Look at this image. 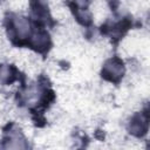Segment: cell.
<instances>
[{
    "mask_svg": "<svg viewBox=\"0 0 150 150\" xmlns=\"http://www.w3.org/2000/svg\"><path fill=\"white\" fill-rule=\"evenodd\" d=\"M123 75H124V64L122 60H120L118 57H112L104 63L102 69L103 79L117 83L123 77Z\"/></svg>",
    "mask_w": 150,
    "mask_h": 150,
    "instance_id": "6da1fadb",
    "label": "cell"
},
{
    "mask_svg": "<svg viewBox=\"0 0 150 150\" xmlns=\"http://www.w3.org/2000/svg\"><path fill=\"white\" fill-rule=\"evenodd\" d=\"M12 33L9 34L11 38L16 36L19 40H25L30 36V26L26 18L23 16H15L12 21Z\"/></svg>",
    "mask_w": 150,
    "mask_h": 150,
    "instance_id": "7a4b0ae2",
    "label": "cell"
},
{
    "mask_svg": "<svg viewBox=\"0 0 150 150\" xmlns=\"http://www.w3.org/2000/svg\"><path fill=\"white\" fill-rule=\"evenodd\" d=\"M129 130L132 135L141 137L146 134L148 131V115L144 114H136L129 124Z\"/></svg>",
    "mask_w": 150,
    "mask_h": 150,
    "instance_id": "3957f363",
    "label": "cell"
},
{
    "mask_svg": "<svg viewBox=\"0 0 150 150\" xmlns=\"http://www.w3.org/2000/svg\"><path fill=\"white\" fill-rule=\"evenodd\" d=\"M30 38V47L39 50V52H45L48 49L49 45H50V40H49V35L47 32L45 30H36L33 35L29 36Z\"/></svg>",
    "mask_w": 150,
    "mask_h": 150,
    "instance_id": "277c9868",
    "label": "cell"
},
{
    "mask_svg": "<svg viewBox=\"0 0 150 150\" xmlns=\"http://www.w3.org/2000/svg\"><path fill=\"white\" fill-rule=\"evenodd\" d=\"M16 77V70L13 66L0 64V82L4 84L12 83Z\"/></svg>",
    "mask_w": 150,
    "mask_h": 150,
    "instance_id": "5b68a950",
    "label": "cell"
},
{
    "mask_svg": "<svg viewBox=\"0 0 150 150\" xmlns=\"http://www.w3.org/2000/svg\"><path fill=\"white\" fill-rule=\"evenodd\" d=\"M6 148H13V149H21V148H26L25 141L22 135L16 131V132H11L9 134V138L7 141V144L5 145Z\"/></svg>",
    "mask_w": 150,
    "mask_h": 150,
    "instance_id": "8992f818",
    "label": "cell"
},
{
    "mask_svg": "<svg viewBox=\"0 0 150 150\" xmlns=\"http://www.w3.org/2000/svg\"><path fill=\"white\" fill-rule=\"evenodd\" d=\"M75 2V6L76 7H81V8H84L88 6V4L90 2V0H73Z\"/></svg>",
    "mask_w": 150,
    "mask_h": 150,
    "instance_id": "52a82bcc",
    "label": "cell"
}]
</instances>
